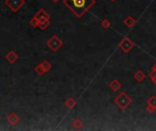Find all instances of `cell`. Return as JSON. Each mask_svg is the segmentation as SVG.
<instances>
[{
	"instance_id": "cell-9",
	"label": "cell",
	"mask_w": 156,
	"mask_h": 131,
	"mask_svg": "<svg viewBox=\"0 0 156 131\" xmlns=\"http://www.w3.org/2000/svg\"><path fill=\"white\" fill-rule=\"evenodd\" d=\"M29 23H30V25H31L33 27H38L39 23V20L34 16L30 20H29Z\"/></svg>"
},
{
	"instance_id": "cell-4",
	"label": "cell",
	"mask_w": 156,
	"mask_h": 131,
	"mask_svg": "<svg viewBox=\"0 0 156 131\" xmlns=\"http://www.w3.org/2000/svg\"><path fill=\"white\" fill-rule=\"evenodd\" d=\"M6 121L8 122L9 124H11L13 126H16L20 122V118L16 112H10L8 114V116L6 117Z\"/></svg>"
},
{
	"instance_id": "cell-3",
	"label": "cell",
	"mask_w": 156,
	"mask_h": 131,
	"mask_svg": "<svg viewBox=\"0 0 156 131\" xmlns=\"http://www.w3.org/2000/svg\"><path fill=\"white\" fill-rule=\"evenodd\" d=\"M47 46L52 51H57L61 48L62 41L59 39V37L58 36H52L48 40Z\"/></svg>"
},
{
	"instance_id": "cell-2",
	"label": "cell",
	"mask_w": 156,
	"mask_h": 131,
	"mask_svg": "<svg viewBox=\"0 0 156 131\" xmlns=\"http://www.w3.org/2000/svg\"><path fill=\"white\" fill-rule=\"evenodd\" d=\"M25 4L26 0H5V5L14 13L18 12Z\"/></svg>"
},
{
	"instance_id": "cell-11",
	"label": "cell",
	"mask_w": 156,
	"mask_h": 131,
	"mask_svg": "<svg viewBox=\"0 0 156 131\" xmlns=\"http://www.w3.org/2000/svg\"><path fill=\"white\" fill-rule=\"evenodd\" d=\"M66 105L68 106L69 107H72L74 106V100L70 98L69 100H67V102H66Z\"/></svg>"
},
{
	"instance_id": "cell-12",
	"label": "cell",
	"mask_w": 156,
	"mask_h": 131,
	"mask_svg": "<svg viewBox=\"0 0 156 131\" xmlns=\"http://www.w3.org/2000/svg\"><path fill=\"white\" fill-rule=\"evenodd\" d=\"M51 1L53 3H57V2H58V0H51Z\"/></svg>"
},
{
	"instance_id": "cell-7",
	"label": "cell",
	"mask_w": 156,
	"mask_h": 131,
	"mask_svg": "<svg viewBox=\"0 0 156 131\" xmlns=\"http://www.w3.org/2000/svg\"><path fill=\"white\" fill-rule=\"evenodd\" d=\"M34 70H35V72H36L37 74H38L39 76H42L43 74H45V73H46L45 69H44V67H42L41 63L37 65V66L35 67V68H34Z\"/></svg>"
},
{
	"instance_id": "cell-1",
	"label": "cell",
	"mask_w": 156,
	"mask_h": 131,
	"mask_svg": "<svg viewBox=\"0 0 156 131\" xmlns=\"http://www.w3.org/2000/svg\"><path fill=\"white\" fill-rule=\"evenodd\" d=\"M63 4L79 18L93 6L94 0H63Z\"/></svg>"
},
{
	"instance_id": "cell-6",
	"label": "cell",
	"mask_w": 156,
	"mask_h": 131,
	"mask_svg": "<svg viewBox=\"0 0 156 131\" xmlns=\"http://www.w3.org/2000/svg\"><path fill=\"white\" fill-rule=\"evenodd\" d=\"M35 17L38 18L39 21H45V20H49L50 19V16L48 15V13L43 8H40L38 12L36 13Z\"/></svg>"
},
{
	"instance_id": "cell-8",
	"label": "cell",
	"mask_w": 156,
	"mask_h": 131,
	"mask_svg": "<svg viewBox=\"0 0 156 131\" xmlns=\"http://www.w3.org/2000/svg\"><path fill=\"white\" fill-rule=\"evenodd\" d=\"M49 25V20H45V21H39L38 27L41 30H45Z\"/></svg>"
},
{
	"instance_id": "cell-10",
	"label": "cell",
	"mask_w": 156,
	"mask_h": 131,
	"mask_svg": "<svg viewBox=\"0 0 156 131\" xmlns=\"http://www.w3.org/2000/svg\"><path fill=\"white\" fill-rule=\"evenodd\" d=\"M41 65H42V67H44V69H45L46 73L48 72V71L50 70V68H51V64L48 63V61H43V62L41 63Z\"/></svg>"
},
{
	"instance_id": "cell-5",
	"label": "cell",
	"mask_w": 156,
	"mask_h": 131,
	"mask_svg": "<svg viewBox=\"0 0 156 131\" xmlns=\"http://www.w3.org/2000/svg\"><path fill=\"white\" fill-rule=\"evenodd\" d=\"M5 58L8 63H15L18 60L19 56L16 51L10 50V51L7 52V54L5 56Z\"/></svg>"
}]
</instances>
